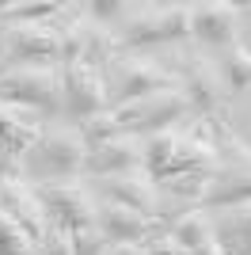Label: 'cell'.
Listing matches in <instances>:
<instances>
[{
	"instance_id": "1",
	"label": "cell",
	"mask_w": 251,
	"mask_h": 255,
	"mask_svg": "<svg viewBox=\"0 0 251 255\" xmlns=\"http://www.w3.org/2000/svg\"><path fill=\"white\" fill-rule=\"evenodd\" d=\"M213 141H209L206 118H190L175 129H160L145 137V171L156 183L171 175H187V171H213Z\"/></svg>"
},
{
	"instance_id": "2",
	"label": "cell",
	"mask_w": 251,
	"mask_h": 255,
	"mask_svg": "<svg viewBox=\"0 0 251 255\" xmlns=\"http://www.w3.org/2000/svg\"><path fill=\"white\" fill-rule=\"evenodd\" d=\"M209 141H213V179L206 191V210L217 206H236V202H251V145L232 129V122L225 115H209Z\"/></svg>"
},
{
	"instance_id": "3",
	"label": "cell",
	"mask_w": 251,
	"mask_h": 255,
	"mask_svg": "<svg viewBox=\"0 0 251 255\" xmlns=\"http://www.w3.org/2000/svg\"><path fill=\"white\" fill-rule=\"evenodd\" d=\"M61 65H92V69H107L118 57L122 38L111 34L99 19H92L84 4H69L61 19Z\"/></svg>"
},
{
	"instance_id": "4",
	"label": "cell",
	"mask_w": 251,
	"mask_h": 255,
	"mask_svg": "<svg viewBox=\"0 0 251 255\" xmlns=\"http://www.w3.org/2000/svg\"><path fill=\"white\" fill-rule=\"evenodd\" d=\"M103 80H107L111 107L145 99L152 92H164V88H179L175 69L156 61V57H145V53H118L115 61L103 69Z\"/></svg>"
},
{
	"instance_id": "5",
	"label": "cell",
	"mask_w": 251,
	"mask_h": 255,
	"mask_svg": "<svg viewBox=\"0 0 251 255\" xmlns=\"http://www.w3.org/2000/svg\"><path fill=\"white\" fill-rule=\"evenodd\" d=\"M0 103L31 107L57 115L65 107V76L61 65H19L0 73Z\"/></svg>"
},
{
	"instance_id": "6",
	"label": "cell",
	"mask_w": 251,
	"mask_h": 255,
	"mask_svg": "<svg viewBox=\"0 0 251 255\" xmlns=\"http://www.w3.org/2000/svg\"><path fill=\"white\" fill-rule=\"evenodd\" d=\"M57 19L0 23V73L19 69V65H61V27H57Z\"/></svg>"
},
{
	"instance_id": "7",
	"label": "cell",
	"mask_w": 251,
	"mask_h": 255,
	"mask_svg": "<svg viewBox=\"0 0 251 255\" xmlns=\"http://www.w3.org/2000/svg\"><path fill=\"white\" fill-rule=\"evenodd\" d=\"M126 46H164L190 38V4H141L122 15Z\"/></svg>"
},
{
	"instance_id": "8",
	"label": "cell",
	"mask_w": 251,
	"mask_h": 255,
	"mask_svg": "<svg viewBox=\"0 0 251 255\" xmlns=\"http://www.w3.org/2000/svg\"><path fill=\"white\" fill-rule=\"evenodd\" d=\"M118 115L126 133L133 137H152L160 129H175L183 122H190V99L183 96V88H164V92H152L145 99H133V103H122V107H111Z\"/></svg>"
},
{
	"instance_id": "9",
	"label": "cell",
	"mask_w": 251,
	"mask_h": 255,
	"mask_svg": "<svg viewBox=\"0 0 251 255\" xmlns=\"http://www.w3.org/2000/svg\"><path fill=\"white\" fill-rule=\"evenodd\" d=\"M179 88L183 96L190 99V111L194 118H209V115H225L221 107L229 99V84H225V73H221V61L206 57L202 50H183L175 65Z\"/></svg>"
},
{
	"instance_id": "10",
	"label": "cell",
	"mask_w": 251,
	"mask_h": 255,
	"mask_svg": "<svg viewBox=\"0 0 251 255\" xmlns=\"http://www.w3.org/2000/svg\"><path fill=\"white\" fill-rule=\"evenodd\" d=\"M38 202L46 206L53 225H65L69 233L73 229H88V225H99V198L88 183L76 179H38L31 183Z\"/></svg>"
},
{
	"instance_id": "11",
	"label": "cell",
	"mask_w": 251,
	"mask_h": 255,
	"mask_svg": "<svg viewBox=\"0 0 251 255\" xmlns=\"http://www.w3.org/2000/svg\"><path fill=\"white\" fill-rule=\"evenodd\" d=\"M88 187H92L95 198H103V202L129 206V210H137L141 217H148V221H164V194H160L156 179H152L145 168L118 171V175H99V179H92Z\"/></svg>"
},
{
	"instance_id": "12",
	"label": "cell",
	"mask_w": 251,
	"mask_h": 255,
	"mask_svg": "<svg viewBox=\"0 0 251 255\" xmlns=\"http://www.w3.org/2000/svg\"><path fill=\"white\" fill-rule=\"evenodd\" d=\"M240 4L232 0H194L190 4V38L202 46H217L221 53L240 42Z\"/></svg>"
},
{
	"instance_id": "13",
	"label": "cell",
	"mask_w": 251,
	"mask_h": 255,
	"mask_svg": "<svg viewBox=\"0 0 251 255\" xmlns=\"http://www.w3.org/2000/svg\"><path fill=\"white\" fill-rule=\"evenodd\" d=\"M61 76H65V111L76 122H84V118H92V115H99V111L111 107L103 69H92V65H61Z\"/></svg>"
},
{
	"instance_id": "14",
	"label": "cell",
	"mask_w": 251,
	"mask_h": 255,
	"mask_svg": "<svg viewBox=\"0 0 251 255\" xmlns=\"http://www.w3.org/2000/svg\"><path fill=\"white\" fill-rule=\"evenodd\" d=\"M0 206L15 217V225H19L23 233L31 236V244L38 248L42 236H46V229H50V213H46V206L38 202V194H34V187L27 179H0Z\"/></svg>"
},
{
	"instance_id": "15",
	"label": "cell",
	"mask_w": 251,
	"mask_h": 255,
	"mask_svg": "<svg viewBox=\"0 0 251 255\" xmlns=\"http://www.w3.org/2000/svg\"><path fill=\"white\" fill-rule=\"evenodd\" d=\"M133 168H145V137H133V133H118V137L95 145V149H88V160H84L88 179L118 175V171H133Z\"/></svg>"
},
{
	"instance_id": "16",
	"label": "cell",
	"mask_w": 251,
	"mask_h": 255,
	"mask_svg": "<svg viewBox=\"0 0 251 255\" xmlns=\"http://www.w3.org/2000/svg\"><path fill=\"white\" fill-rule=\"evenodd\" d=\"M38 152L53 171H61V179L84 171V160H88V141L80 137L76 126H46L38 141Z\"/></svg>"
},
{
	"instance_id": "17",
	"label": "cell",
	"mask_w": 251,
	"mask_h": 255,
	"mask_svg": "<svg viewBox=\"0 0 251 255\" xmlns=\"http://www.w3.org/2000/svg\"><path fill=\"white\" fill-rule=\"evenodd\" d=\"M213 217V240L225 255H251V202L217 206L209 210Z\"/></svg>"
},
{
	"instance_id": "18",
	"label": "cell",
	"mask_w": 251,
	"mask_h": 255,
	"mask_svg": "<svg viewBox=\"0 0 251 255\" xmlns=\"http://www.w3.org/2000/svg\"><path fill=\"white\" fill-rule=\"evenodd\" d=\"M152 225L148 217H141L137 210L129 206H118V202H103L99 198V229L111 244H145V236L152 233Z\"/></svg>"
},
{
	"instance_id": "19",
	"label": "cell",
	"mask_w": 251,
	"mask_h": 255,
	"mask_svg": "<svg viewBox=\"0 0 251 255\" xmlns=\"http://www.w3.org/2000/svg\"><path fill=\"white\" fill-rule=\"evenodd\" d=\"M167 233L183 252H194V248L213 240V217H209L206 206H198V210H187V213H179L175 221H167Z\"/></svg>"
},
{
	"instance_id": "20",
	"label": "cell",
	"mask_w": 251,
	"mask_h": 255,
	"mask_svg": "<svg viewBox=\"0 0 251 255\" xmlns=\"http://www.w3.org/2000/svg\"><path fill=\"white\" fill-rule=\"evenodd\" d=\"M65 11H69V4H61V0H15V4L0 8V23H50Z\"/></svg>"
},
{
	"instance_id": "21",
	"label": "cell",
	"mask_w": 251,
	"mask_h": 255,
	"mask_svg": "<svg viewBox=\"0 0 251 255\" xmlns=\"http://www.w3.org/2000/svg\"><path fill=\"white\" fill-rule=\"evenodd\" d=\"M221 73H225L229 92H244V88H251V50L244 42L229 46V50L221 53Z\"/></svg>"
},
{
	"instance_id": "22",
	"label": "cell",
	"mask_w": 251,
	"mask_h": 255,
	"mask_svg": "<svg viewBox=\"0 0 251 255\" xmlns=\"http://www.w3.org/2000/svg\"><path fill=\"white\" fill-rule=\"evenodd\" d=\"M76 129H80V137L88 141V149H95V145H103V141L118 137V133H126L122 122H118V115L107 107V111H99V115L84 118V122H76Z\"/></svg>"
},
{
	"instance_id": "23",
	"label": "cell",
	"mask_w": 251,
	"mask_h": 255,
	"mask_svg": "<svg viewBox=\"0 0 251 255\" xmlns=\"http://www.w3.org/2000/svg\"><path fill=\"white\" fill-rule=\"evenodd\" d=\"M0 255H38V248L31 244V236L15 225V217L4 206H0Z\"/></svg>"
},
{
	"instance_id": "24",
	"label": "cell",
	"mask_w": 251,
	"mask_h": 255,
	"mask_svg": "<svg viewBox=\"0 0 251 255\" xmlns=\"http://www.w3.org/2000/svg\"><path fill=\"white\" fill-rule=\"evenodd\" d=\"M145 255H190V252H183V248L171 240L167 221H156V225H152V233L145 236Z\"/></svg>"
},
{
	"instance_id": "25",
	"label": "cell",
	"mask_w": 251,
	"mask_h": 255,
	"mask_svg": "<svg viewBox=\"0 0 251 255\" xmlns=\"http://www.w3.org/2000/svg\"><path fill=\"white\" fill-rule=\"evenodd\" d=\"M107 244H111V240L103 236V229H99V225L73 229V255H99Z\"/></svg>"
},
{
	"instance_id": "26",
	"label": "cell",
	"mask_w": 251,
	"mask_h": 255,
	"mask_svg": "<svg viewBox=\"0 0 251 255\" xmlns=\"http://www.w3.org/2000/svg\"><path fill=\"white\" fill-rule=\"evenodd\" d=\"M38 255H73V233L65 225H50L38 244Z\"/></svg>"
},
{
	"instance_id": "27",
	"label": "cell",
	"mask_w": 251,
	"mask_h": 255,
	"mask_svg": "<svg viewBox=\"0 0 251 255\" xmlns=\"http://www.w3.org/2000/svg\"><path fill=\"white\" fill-rule=\"evenodd\" d=\"M84 11L92 15V19H111V15H126L129 11V4L126 0H92V4H84Z\"/></svg>"
},
{
	"instance_id": "28",
	"label": "cell",
	"mask_w": 251,
	"mask_h": 255,
	"mask_svg": "<svg viewBox=\"0 0 251 255\" xmlns=\"http://www.w3.org/2000/svg\"><path fill=\"white\" fill-rule=\"evenodd\" d=\"M99 255H145V244H107Z\"/></svg>"
},
{
	"instance_id": "29",
	"label": "cell",
	"mask_w": 251,
	"mask_h": 255,
	"mask_svg": "<svg viewBox=\"0 0 251 255\" xmlns=\"http://www.w3.org/2000/svg\"><path fill=\"white\" fill-rule=\"evenodd\" d=\"M190 255H225V252H221V244H217V240H209V244L194 248V252H190Z\"/></svg>"
},
{
	"instance_id": "30",
	"label": "cell",
	"mask_w": 251,
	"mask_h": 255,
	"mask_svg": "<svg viewBox=\"0 0 251 255\" xmlns=\"http://www.w3.org/2000/svg\"><path fill=\"white\" fill-rule=\"evenodd\" d=\"M0 118H4V103H0Z\"/></svg>"
}]
</instances>
